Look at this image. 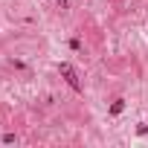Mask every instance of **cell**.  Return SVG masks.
Wrapping results in <instances>:
<instances>
[{
	"label": "cell",
	"instance_id": "6da1fadb",
	"mask_svg": "<svg viewBox=\"0 0 148 148\" xmlns=\"http://www.w3.org/2000/svg\"><path fill=\"white\" fill-rule=\"evenodd\" d=\"M58 73L67 79V84L73 87V90H82V82H79V76H76V70H73L70 64H58Z\"/></svg>",
	"mask_w": 148,
	"mask_h": 148
},
{
	"label": "cell",
	"instance_id": "7a4b0ae2",
	"mask_svg": "<svg viewBox=\"0 0 148 148\" xmlns=\"http://www.w3.org/2000/svg\"><path fill=\"white\" fill-rule=\"evenodd\" d=\"M122 108H125V105H122V99H116V102H113V108H110V113H122Z\"/></svg>",
	"mask_w": 148,
	"mask_h": 148
},
{
	"label": "cell",
	"instance_id": "3957f363",
	"mask_svg": "<svg viewBox=\"0 0 148 148\" xmlns=\"http://www.w3.org/2000/svg\"><path fill=\"white\" fill-rule=\"evenodd\" d=\"M55 3H58V6H61V9H67V0H55Z\"/></svg>",
	"mask_w": 148,
	"mask_h": 148
}]
</instances>
